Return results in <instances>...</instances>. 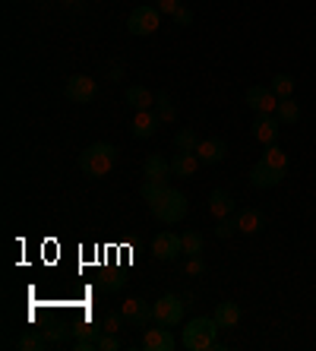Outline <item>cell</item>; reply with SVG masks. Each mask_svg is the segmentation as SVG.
Masks as SVG:
<instances>
[{"label":"cell","instance_id":"603a6c76","mask_svg":"<svg viewBox=\"0 0 316 351\" xmlns=\"http://www.w3.org/2000/svg\"><path fill=\"white\" fill-rule=\"evenodd\" d=\"M276 117L278 123H297L300 121V105L294 101V98H282L276 108Z\"/></svg>","mask_w":316,"mask_h":351},{"label":"cell","instance_id":"4dcf8cb0","mask_svg":"<svg viewBox=\"0 0 316 351\" xmlns=\"http://www.w3.org/2000/svg\"><path fill=\"white\" fill-rule=\"evenodd\" d=\"M117 348H121V339H117V332L98 335V351H117Z\"/></svg>","mask_w":316,"mask_h":351},{"label":"cell","instance_id":"277c9868","mask_svg":"<svg viewBox=\"0 0 316 351\" xmlns=\"http://www.w3.org/2000/svg\"><path fill=\"white\" fill-rule=\"evenodd\" d=\"M158 25H162V13H158V7H136L130 13V19H127V29H130V35H152L158 32Z\"/></svg>","mask_w":316,"mask_h":351},{"label":"cell","instance_id":"e0dca14e","mask_svg":"<svg viewBox=\"0 0 316 351\" xmlns=\"http://www.w3.org/2000/svg\"><path fill=\"white\" fill-rule=\"evenodd\" d=\"M199 165L203 162H199L196 152H178V156L171 158V174H174V178H193Z\"/></svg>","mask_w":316,"mask_h":351},{"label":"cell","instance_id":"7a4b0ae2","mask_svg":"<svg viewBox=\"0 0 316 351\" xmlns=\"http://www.w3.org/2000/svg\"><path fill=\"white\" fill-rule=\"evenodd\" d=\"M219 323L215 317H196L186 323L184 329V348L186 351H209V348H219L215 335H219Z\"/></svg>","mask_w":316,"mask_h":351},{"label":"cell","instance_id":"d4e9b609","mask_svg":"<svg viewBox=\"0 0 316 351\" xmlns=\"http://www.w3.org/2000/svg\"><path fill=\"white\" fill-rule=\"evenodd\" d=\"M45 345H48V342H45V335H41L38 329H29V332H23V335H19L16 348H19V351H41V348H45Z\"/></svg>","mask_w":316,"mask_h":351},{"label":"cell","instance_id":"9a60e30c","mask_svg":"<svg viewBox=\"0 0 316 351\" xmlns=\"http://www.w3.org/2000/svg\"><path fill=\"white\" fill-rule=\"evenodd\" d=\"M266 228V215L260 209H241L237 213V231L241 234H260Z\"/></svg>","mask_w":316,"mask_h":351},{"label":"cell","instance_id":"5b68a950","mask_svg":"<svg viewBox=\"0 0 316 351\" xmlns=\"http://www.w3.org/2000/svg\"><path fill=\"white\" fill-rule=\"evenodd\" d=\"M121 313H123V319L136 329H149L155 323V304L149 307V304L139 301V298H127V301L121 304Z\"/></svg>","mask_w":316,"mask_h":351},{"label":"cell","instance_id":"f1b7e54d","mask_svg":"<svg viewBox=\"0 0 316 351\" xmlns=\"http://www.w3.org/2000/svg\"><path fill=\"white\" fill-rule=\"evenodd\" d=\"M263 162H269L272 168H278V171H288V156H284V152L276 146V143L263 149Z\"/></svg>","mask_w":316,"mask_h":351},{"label":"cell","instance_id":"8fae6325","mask_svg":"<svg viewBox=\"0 0 316 351\" xmlns=\"http://www.w3.org/2000/svg\"><path fill=\"white\" fill-rule=\"evenodd\" d=\"M174 335H171V329L168 326H149L146 332H143V348L146 351H174Z\"/></svg>","mask_w":316,"mask_h":351},{"label":"cell","instance_id":"3957f363","mask_svg":"<svg viewBox=\"0 0 316 351\" xmlns=\"http://www.w3.org/2000/svg\"><path fill=\"white\" fill-rule=\"evenodd\" d=\"M149 209H152V215L162 221V225H178V221L186 219V196L180 193V190L168 187V193L155 206H149Z\"/></svg>","mask_w":316,"mask_h":351},{"label":"cell","instance_id":"e575fe53","mask_svg":"<svg viewBox=\"0 0 316 351\" xmlns=\"http://www.w3.org/2000/svg\"><path fill=\"white\" fill-rule=\"evenodd\" d=\"M203 272H206L203 256H190V260H186V276H203Z\"/></svg>","mask_w":316,"mask_h":351},{"label":"cell","instance_id":"f546056e","mask_svg":"<svg viewBox=\"0 0 316 351\" xmlns=\"http://www.w3.org/2000/svg\"><path fill=\"white\" fill-rule=\"evenodd\" d=\"M41 335H45V342H48V345H57V342H64L66 326H57V323H51L48 329H41Z\"/></svg>","mask_w":316,"mask_h":351},{"label":"cell","instance_id":"2e32d148","mask_svg":"<svg viewBox=\"0 0 316 351\" xmlns=\"http://www.w3.org/2000/svg\"><path fill=\"white\" fill-rule=\"evenodd\" d=\"M143 178H146V180H165V184H168L171 162L165 156H158V152H152V156L146 158V165H143Z\"/></svg>","mask_w":316,"mask_h":351},{"label":"cell","instance_id":"8992f818","mask_svg":"<svg viewBox=\"0 0 316 351\" xmlns=\"http://www.w3.org/2000/svg\"><path fill=\"white\" fill-rule=\"evenodd\" d=\"M184 254V237L174 234V231H162V234L152 237V256L155 260H178V256Z\"/></svg>","mask_w":316,"mask_h":351},{"label":"cell","instance_id":"7402d4cb","mask_svg":"<svg viewBox=\"0 0 316 351\" xmlns=\"http://www.w3.org/2000/svg\"><path fill=\"white\" fill-rule=\"evenodd\" d=\"M165 193H168V184H165V180H143V187H139V196H143L149 206H155Z\"/></svg>","mask_w":316,"mask_h":351},{"label":"cell","instance_id":"4316f807","mask_svg":"<svg viewBox=\"0 0 316 351\" xmlns=\"http://www.w3.org/2000/svg\"><path fill=\"white\" fill-rule=\"evenodd\" d=\"M269 89L278 95V101H282V98H291L294 95V80L288 73H276V76H272V86H269Z\"/></svg>","mask_w":316,"mask_h":351},{"label":"cell","instance_id":"6da1fadb","mask_svg":"<svg viewBox=\"0 0 316 351\" xmlns=\"http://www.w3.org/2000/svg\"><path fill=\"white\" fill-rule=\"evenodd\" d=\"M117 156H121L117 146H111V143H95V146H89L80 156V171L86 174V178H105L114 165H117Z\"/></svg>","mask_w":316,"mask_h":351},{"label":"cell","instance_id":"5bb4252c","mask_svg":"<svg viewBox=\"0 0 316 351\" xmlns=\"http://www.w3.org/2000/svg\"><path fill=\"white\" fill-rule=\"evenodd\" d=\"M158 114L155 111H136V117H133V127H130V133L136 139H149V136H155L158 133Z\"/></svg>","mask_w":316,"mask_h":351},{"label":"cell","instance_id":"1f68e13d","mask_svg":"<svg viewBox=\"0 0 316 351\" xmlns=\"http://www.w3.org/2000/svg\"><path fill=\"white\" fill-rule=\"evenodd\" d=\"M237 231V219H231V215H228V219H219V225H215V234L219 237H231Z\"/></svg>","mask_w":316,"mask_h":351},{"label":"cell","instance_id":"83f0119b","mask_svg":"<svg viewBox=\"0 0 316 351\" xmlns=\"http://www.w3.org/2000/svg\"><path fill=\"white\" fill-rule=\"evenodd\" d=\"M70 332H73L76 339H98V335L105 332V326H101L98 319H86L80 326H70Z\"/></svg>","mask_w":316,"mask_h":351},{"label":"cell","instance_id":"d6a6232c","mask_svg":"<svg viewBox=\"0 0 316 351\" xmlns=\"http://www.w3.org/2000/svg\"><path fill=\"white\" fill-rule=\"evenodd\" d=\"M121 323H127V319H123V313H108V317L101 319L105 332H121Z\"/></svg>","mask_w":316,"mask_h":351},{"label":"cell","instance_id":"836d02e7","mask_svg":"<svg viewBox=\"0 0 316 351\" xmlns=\"http://www.w3.org/2000/svg\"><path fill=\"white\" fill-rule=\"evenodd\" d=\"M171 19H174V23H178V25H190V23H193V10H190V7H184V3H180V7L174 10V16H171Z\"/></svg>","mask_w":316,"mask_h":351},{"label":"cell","instance_id":"74e56055","mask_svg":"<svg viewBox=\"0 0 316 351\" xmlns=\"http://www.w3.org/2000/svg\"><path fill=\"white\" fill-rule=\"evenodd\" d=\"M76 351H98V339H76Z\"/></svg>","mask_w":316,"mask_h":351},{"label":"cell","instance_id":"8d00e7d4","mask_svg":"<svg viewBox=\"0 0 316 351\" xmlns=\"http://www.w3.org/2000/svg\"><path fill=\"white\" fill-rule=\"evenodd\" d=\"M123 285H127V278H123V272H121V276H111V278H108L101 288H105V291H121Z\"/></svg>","mask_w":316,"mask_h":351},{"label":"cell","instance_id":"d590c367","mask_svg":"<svg viewBox=\"0 0 316 351\" xmlns=\"http://www.w3.org/2000/svg\"><path fill=\"white\" fill-rule=\"evenodd\" d=\"M155 7H158L162 16H174V10L180 7V0H155Z\"/></svg>","mask_w":316,"mask_h":351},{"label":"cell","instance_id":"ab89813d","mask_svg":"<svg viewBox=\"0 0 316 351\" xmlns=\"http://www.w3.org/2000/svg\"><path fill=\"white\" fill-rule=\"evenodd\" d=\"M95 3H98V0H95Z\"/></svg>","mask_w":316,"mask_h":351},{"label":"cell","instance_id":"4fadbf2b","mask_svg":"<svg viewBox=\"0 0 316 351\" xmlns=\"http://www.w3.org/2000/svg\"><path fill=\"white\" fill-rule=\"evenodd\" d=\"M250 130L263 146H272V143H278V117L276 114H256Z\"/></svg>","mask_w":316,"mask_h":351},{"label":"cell","instance_id":"44dd1931","mask_svg":"<svg viewBox=\"0 0 316 351\" xmlns=\"http://www.w3.org/2000/svg\"><path fill=\"white\" fill-rule=\"evenodd\" d=\"M155 114H158L162 123L178 121V108H174V101H171L168 92H158V95H155Z\"/></svg>","mask_w":316,"mask_h":351},{"label":"cell","instance_id":"7c38bea8","mask_svg":"<svg viewBox=\"0 0 316 351\" xmlns=\"http://www.w3.org/2000/svg\"><path fill=\"white\" fill-rule=\"evenodd\" d=\"M196 156H199V162H203V165H219V162H225V156H228L225 139H221V136H206V139H199V146H196Z\"/></svg>","mask_w":316,"mask_h":351},{"label":"cell","instance_id":"ac0fdd59","mask_svg":"<svg viewBox=\"0 0 316 351\" xmlns=\"http://www.w3.org/2000/svg\"><path fill=\"white\" fill-rule=\"evenodd\" d=\"M123 101H127L133 111H152L155 108V92H149L146 86H130L127 95H123Z\"/></svg>","mask_w":316,"mask_h":351},{"label":"cell","instance_id":"9c48e42d","mask_svg":"<svg viewBox=\"0 0 316 351\" xmlns=\"http://www.w3.org/2000/svg\"><path fill=\"white\" fill-rule=\"evenodd\" d=\"M95 80L92 76H82V73H76V76H70L66 80V86H64V95L70 98V101H76V105H86V101H92L95 98Z\"/></svg>","mask_w":316,"mask_h":351},{"label":"cell","instance_id":"ba28073f","mask_svg":"<svg viewBox=\"0 0 316 351\" xmlns=\"http://www.w3.org/2000/svg\"><path fill=\"white\" fill-rule=\"evenodd\" d=\"M247 108L256 114H276L278 108V95L269 86H250L247 89Z\"/></svg>","mask_w":316,"mask_h":351},{"label":"cell","instance_id":"30bf717a","mask_svg":"<svg viewBox=\"0 0 316 351\" xmlns=\"http://www.w3.org/2000/svg\"><path fill=\"white\" fill-rule=\"evenodd\" d=\"M284 174L288 171H278V168H272L269 162H263L260 158V162L250 168V184L256 190H272V187H278V184L284 180Z\"/></svg>","mask_w":316,"mask_h":351},{"label":"cell","instance_id":"d6986e66","mask_svg":"<svg viewBox=\"0 0 316 351\" xmlns=\"http://www.w3.org/2000/svg\"><path fill=\"white\" fill-rule=\"evenodd\" d=\"M209 213L215 219H228V215L234 213V196L228 193V190H212L209 193Z\"/></svg>","mask_w":316,"mask_h":351},{"label":"cell","instance_id":"52a82bcc","mask_svg":"<svg viewBox=\"0 0 316 351\" xmlns=\"http://www.w3.org/2000/svg\"><path fill=\"white\" fill-rule=\"evenodd\" d=\"M180 319H184V301H180V298L165 294L162 301H155V323H158V326L174 329Z\"/></svg>","mask_w":316,"mask_h":351},{"label":"cell","instance_id":"484cf974","mask_svg":"<svg viewBox=\"0 0 316 351\" xmlns=\"http://www.w3.org/2000/svg\"><path fill=\"white\" fill-rule=\"evenodd\" d=\"M180 237H184V254L186 256H199V254H203V244H206V241H203V234H199L196 228L184 231Z\"/></svg>","mask_w":316,"mask_h":351},{"label":"cell","instance_id":"ffe728a7","mask_svg":"<svg viewBox=\"0 0 316 351\" xmlns=\"http://www.w3.org/2000/svg\"><path fill=\"white\" fill-rule=\"evenodd\" d=\"M215 323H219L221 329H231V326H237L241 323V307H237L234 301H221L219 307H215Z\"/></svg>","mask_w":316,"mask_h":351},{"label":"cell","instance_id":"cb8c5ba5","mask_svg":"<svg viewBox=\"0 0 316 351\" xmlns=\"http://www.w3.org/2000/svg\"><path fill=\"white\" fill-rule=\"evenodd\" d=\"M196 146H199V136H196V130L184 127V130L174 133V149H178V152H196Z\"/></svg>","mask_w":316,"mask_h":351},{"label":"cell","instance_id":"f35d334b","mask_svg":"<svg viewBox=\"0 0 316 351\" xmlns=\"http://www.w3.org/2000/svg\"><path fill=\"white\" fill-rule=\"evenodd\" d=\"M64 3H70V7H73V3H76V0H64Z\"/></svg>","mask_w":316,"mask_h":351}]
</instances>
